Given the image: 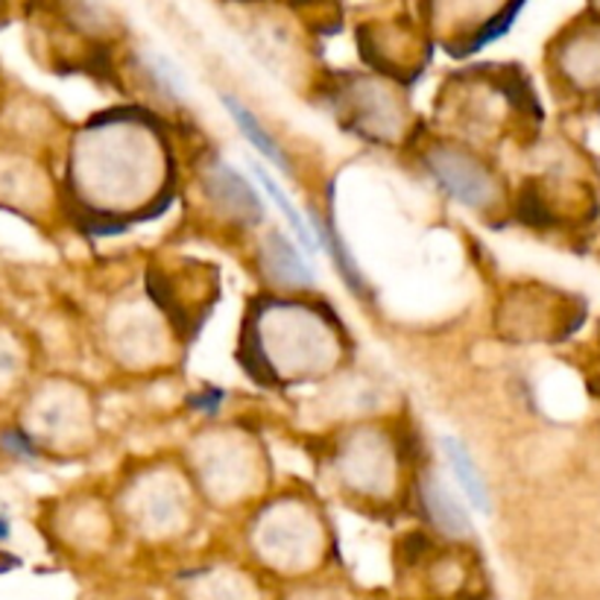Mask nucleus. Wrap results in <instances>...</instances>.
Here are the masks:
<instances>
[{
  "mask_svg": "<svg viewBox=\"0 0 600 600\" xmlns=\"http://www.w3.org/2000/svg\"><path fill=\"white\" fill-rule=\"evenodd\" d=\"M223 106L229 108V115L234 117V124L241 126V132L246 135V141H250L252 147H255V150H258V153L267 159V162L278 164L281 171H287V168H290V164H287V159H285V153H281V147L276 143V138H273V135H269L267 129L261 126L258 117L252 115L250 108L243 106L241 100L229 97V94H226Z\"/></svg>",
  "mask_w": 600,
  "mask_h": 600,
  "instance_id": "4",
  "label": "nucleus"
},
{
  "mask_svg": "<svg viewBox=\"0 0 600 600\" xmlns=\"http://www.w3.org/2000/svg\"><path fill=\"white\" fill-rule=\"evenodd\" d=\"M422 498H425V507H428L430 519L437 521L439 528L448 530V533H458V536L460 533H466V512H463V507L454 501V495L448 493V489H442L439 481H434V477L425 481V486H422Z\"/></svg>",
  "mask_w": 600,
  "mask_h": 600,
  "instance_id": "6",
  "label": "nucleus"
},
{
  "mask_svg": "<svg viewBox=\"0 0 600 600\" xmlns=\"http://www.w3.org/2000/svg\"><path fill=\"white\" fill-rule=\"evenodd\" d=\"M252 173H255V180L261 182V188L267 191L269 197H273V203H276V206L281 208V215H285V220H287V223H290V229H293L296 241L302 243V250H305L308 255H316L314 226L308 223L305 217L296 211V206H293V203H290V197H287L285 191L278 188L276 180H273V176H269V173L264 171L261 164H255V168H252Z\"/></svg>",
  "mask_w": 600,
  "mask_h": 600,
  "instance_id": "7",
  "label": "nucleus"
},
{
  "mask_svg": "<svg viewBox=\"0 0 600 600\" xmlns=\"http://www.w3.org/2000/svg\"><path fill=\"white\" fill-rule=\"evenodd\" d=\"M428 168L434 180L460 199L469 208H493L498 199V185H495L493 173L484 164L466 155L458 147H437L428 153Z\"/></svg>",
  "mask_w": 600,
  "mask_h": 600,
  "instance_id": "1",
  "label": "nucleus"
},
{
  "mask_svg": "<svg viewBox=\"0 0 600 600\" xmlns=\"http://www.w3.org/2000/svg\"><path fill=\"white\" fill-rule=\"evenodd\" d=\"M208 197L217 199V206L226 208L232 217H258L261 199L250 188V182L241 173L232 171L229 164L215 162L208 168Z\"/></svg>",
  "mask_w": 600,
  "mask_h": 600,
  "instance_id": "2",
  "label": "nucleus"
},
{
  "mask_svg": "<svg viewBox=\"0 0 600 600\" xmlns=\"http://www.w3.org/2000/svg\"><path fill=\"white\" fill-rule=\"evenodd\" d=\"M264 269L281 287H314V269L299 255L293 243L281 234H269L264 243Z\"/></svg>",
  "mask_w": 600,
  "mask_h": 600,
  "instance_id": "3",
  "label": "nucleus"
},
{
  "mask_svg": "<svg viewBox=\"0 0 600 600\" xmlns=\"http://www.w3.org/2000/svg\"><path fill=\"white\" fill-rule=\"evenodd\" d=\"M446 454H448V463H451V469H454V475H458L460 486H463V493H466L469 501L475 504L481 512H489V489L484 486V477H481V472H477L475 463H472V458H469L466 448L460 446L454 437H448Z\"/></svg>",
  "mask_w": 600,
  "mask_h": 600,
  "instance_id": "5",
  "label": "nucleus"
}]
</instances>
